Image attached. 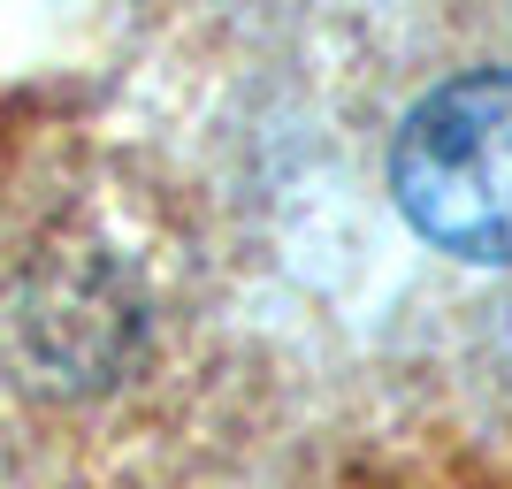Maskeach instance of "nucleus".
<instances>
[{
  "label": "nucleus",
  "mask_w": 512,
  "mask_h": 489,
  "mask_svg": "<svg viewBox=\"0 0 512 489\" xmlns=\"http://www.w3.org/2000/svg\"><path fill=\"white\" fill-rule=\"evenodd\" d=\"M406 222L459 260H512V69L436 85L390 146Z\"/></svg>",
  "instance_id": "1"
}]
</instances>
